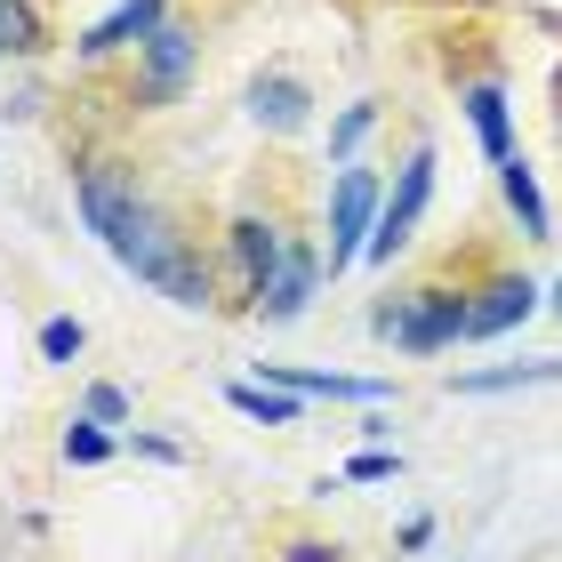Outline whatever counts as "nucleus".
I'll return each instance as SVG.
<instances>
[{
	"mask_svg": "<svg viewBox=\"0 0 562 562\" xmlns=\"http://www.w3.org/2000/svg\"><path fill=\"white\" fill-rule=\"evenodd\" d=\"M57 450H65V467H105V458H113V426H97V418H72Z\"/></svg>",
	"mask_w": 562,
	"mask_h": 562,
	"instance_id": "nucleus-19",
	"label": "nucleus"
},
{
	"mask_svg": "<svg viewBox=\"0 0 562 562\" xmlns=\"http://www.w3.org/2000/svg\"><path fill=\"white\" fill-rule=\"evenodd\" d=\"M378 121H386V113H378V97H353V105L338 113V121H329V161H353V153H362L370 145V130H378Z\"/></svg>",
	"mask_w": 562,
	"mask_h": 562,
	"instance_id": "nucleus-17",
	"label": "nucleus"
},
{
	"mask_svg": "<svg viewBox=\"0 0 562 562\" xmlns=\"http://www.w3.org/2000/svg\"><path fill=\"white\" fill-rule=\"evenodd\" d=\"M370 329H378V338H394L402 353H442V346L467 338V290H450V281H418L411 297L378 305Z\"/></svg>",
	"mask_w": 562,
	"mask_h": 562,
	"instance_id": "nucleus-2",
	"label": "nucleus"
},
{
	"mask_svg": "<svg viewBox=\"0 0 562 562\" xmlns=\"http://www.w3.org/2000/svg\"><path fill=\"white\" fill-rule=\"evenodd\" d=\"M394 547H402V554H426V547H434V515H411V522L394 530Z\"/></svg>",
	"mask_w": 562,
	"mask_h": 562,
	"instance_id": "nucleus-23",
	"label": "nucleus"
},
{
	"mask_svg": "<svg viewBox=\"0 0 562 562\" xmlns=\"http://www.w3.org/2000/svg\"><path fill=\"white\" fill-rule=\"evenodd\" d=\"M249 121H258L266 137L314 130V89H305L297 72H258V81H249Z\"/></svg>",
	"mask_w": 562,
	"mask_h": 562,
	"instance_id": "nucleus-9",
	"label": "nucleus"
},
{
	"mask_svg": "<svg viewBox=\"0 0 562 562\" xmlns=\"http://www.w3.org/2000/svg\"><path fill=\"white\" fill-rule=\"evenodd\" d=\"M539 281L530 273H491L482 290H467V346H491V338H506V329H522L530 314H539Z\"/></svg>",
	"mask_w": 562,
	"mask_h": 562,
	"instance_id": "nucleus-6",
	"label": "nucleus"
},
{
	"mask_svg": "<svg viewBox=\"0 0 562 562\" xmlns=\"http://www.w3.org/2000/svg\"><path fill=\"white\" fill-rule=\"evenodd\" d=\"M33 346H41L48 370H72V362H81V346H89V322H81V314H48Z\"/></svg>",
	"mask_w": 562,
	"mask_h": 562,
	"instance_id": "nucleus-18",
	"label": "nucleus"
},
{
	"mask_svg": "<svg viewBox=\"0 0 562 562\" xmlns=\"http://www.w3.org/2000/svg\"><path fill=\"white\" fill-rule=\"evenodd\" d=\"M458 105H467V130L482 145V161H506V153H515V105H506L498 81H467V89H458Z\"/></svg>",
	"mask_w": 562,
	"mask_h": 562,
	"instance_id": "nucleus-12",
	"label": "nucleus"
},
{
	"mask_svg": "<svg viewBox=\"0 0 562 562\" xmlns=\"http://www.w3.org/2000/svg\"><path fill=\"white\" fill-rule=\"evenodd\" d=\"M491 169H498V193H506V210H515L522 241H554V210L539 193V169H530L522 153H506V161H491Z\"/></svg>",
	"mask_w": 562,
	"mask_h": 562,
	"instance_id": "nucleus-13",
	"label": "nucleus"
},
{
	"mask_svg": "<svg viewBox=\"0 0 562 562\" xmlns=\"http://www.w3.org/2000/svg\"><path fill=\"white\" fill-rule=\"evenodd\" d=\"M137 450H145V458H161V467H177V458H186V450L169 442V434H137Z\"/></svg>",
	"mask_w": 562,
	"mask_h": 562,
	"instance_id": "nucleus-24",
	"label": "nucleus"
},
{
	"mask_svg": "<svg viewBox=\"0 0 562 562\" xmlns=\"http://www.w3.org/2000/svg\"><path fill=\"white\" fill-rule=\"evenodd\" d=\"M322 249L314 241H290L281 249V266H273V281L249 305H258V322H273V329H290V322H305V305H314V290H322Z\"/></svg>",
	"mask_w": 562,
	"mask_h": 562,
	"instance_id": "nucleus-7",
	"label": "nucleus"
},
{
	"mask_svg": "<svg viewBox=\"0 0 562 562\" xmlns=\"http://www.w3.org/2000/svg\"><path fill=\"white\" fill-rule=\"evenodd\" d=\"M225 402H234L249 426H305V394L266 386V378H234V386H225Z\"/></svg>",
	"mask_w": 562,
	"mask_h": 562,
	"instance_id": "nucleus-14",
	"label": "nucleus"
},
{
	"mask_svg": "<svg viewBox=\"0 0 562 562\" xmlns=\"http://www.w3.org/2000/svg\"><path fill=\"white\" fill-rule=\"evenodd\" d=\"M281 562H346L329 539H281Z\"/></svg>",
	"mask_w": 562,
	"mask_h": 562,
	"instance_id": "nucleus-22",
	"label": "nucleus"
},
{
	"mask_svg": "<svg viewBox=\"0 0 562 562\" xmlns=\"http://www.w3.org/2000/svg\"><path fill=\"white\" fill-rule=\"evenodd\" d=\"M72 210H81V225L105 241V258L121 273H137L145 290H161L169 305H186V314H210L217 305V273H210V258H201V241L137 186V169L89 161L81 177H72Z\"/></svg>",
	"mask_w": 562,
	"mask_h": 562,
	"instance_id": "nucleus-1",
	"label": "nucleus"
},
{
	"mask_svg": "<svg viewBox=\"0 0 562 562\" xmlns=\"http://www.w3.org/2000/svg\"><path fill=\"white\" fill-rule=\"evenodd\" d=\"M547 378H562V353H554V362H506V370H467V378H458V394H515V386H547Z\"/></svg>",
	"mask_w": 562,
	"mask_h": 562,
	"instance_id": "nucleus-16",
	"label": "nucleus"
},
{
	"mask_svg": "<svg viewBox=\"0 0 562 562\" xmlns=\"http://www.w3.org/2000/svg\"><path fill=\"white\" fill-rule=\"evenodd\" d=\"M161 24H169V0H121L113 16H97L89 33L72 41V57H81V65H105V57H121V48H145Z\"/></svg>",
	"mask_w": 562,
	"mask_h": 562,
	"instance_id": "nucleus-8",
	"label": "nucleus"
},
{
	"mask_svg": "<svg viewBox=\"0 0 562 562\" xmlns=\"http://www.w3.org/2000/svg\"><path fill=\"white\" fill-rule=\"evenodd\" d=\"M225 249H234V266H241V290L258 297L273 281V266H281V249H290V234H281L273 217H234L225 225Z\"/></svg>",
	"mask_w": 562,
	"mask_h": 562,
	"instance_id": "nucleus-11",
	"label": "nucleus"
},
{
	"mask_svg": "<svg viewBox=\"0 0 562 562\" xmlns=\"http://www.w3.org/2000/svg\"><path fill=\"white\" fill-rule=\"evenodd\" d=\"M48 48V16L33 0H0V57H41Z\"/></svg>",
	"mask_w": 562,
	"mask_h": 562,
	"instance_id": "nucleus-15",
	"label": "nucleus"
},
{
	"mask_svg": "<svg viewBox=\"0 0 562 562\" xmlns=\"http://www.w3.org/2000/svg\"><path fill=\"white\" fill-rule=\"evenodd\" d=\"M547 297H554V314H562V281H554V290H547Z\"/></svg>",
	"mask_w": 562,
	"mask_h": 562,
	"instance_id": "nucleus-25",
	"label": "nucleus"
},
{
	"mask_svg": "<svg viewBox=\"0 0 562 562\" xmlns=\"http://www.w3.org/2000/svg\"><path fill=\"white\" fill-rule=\"evenodd\" d=\"M130 411H137L130 386H89L81 394V418H97V426H130Z\"/></svg>",
	"mask_w": 562,
	"mask_h": 562,
	"instance_id": "nucleus-20",
	"label": "nucleus"
},
{
	"mask_svg": "<svg viewBox=\"0 0 562 562\" xmlns=\"http://www.w3.org/2000/svg\"><path fill=\"white\" fill-rule=\"evenodd\" d=\"M266 386H290L305 402H394L386 378H346V370H290V362H258Z\"/></svg>",
	"mask_w": 562,
	"mask_h": 562,
	"instance_id": "nucleus-10",
	"label": "nucleus"
},
{
	"mask_svg": "<svg viewBox=\"0 0 562 562\" xmlns=\"http://www.w3.org/2000/svg\"><path fill=\"white\" fill-rule=\"evenodd\" d=\"M378 210H386V186H378V169L346 161L338 186H329V249H322V273L338 281L346 266H362V249L378 234Z\"/></svg>",
	"mask_w": 562,
	"mask_h": 562,
	"instance_id": "nucleus-3",
	"label": "nucleus"
},
{
	"mask_svg": "<svg viewBox=\"0 0 562 562\" xmlns=\"http://www.w3.org/2000/svg\"><path fill=\"white\" fill-rule=\"evenodd\" d=\"M426 201H434V145H411V153H402V169H394V186H386L378 234H370V249H362L370 266H394L402 249L418 241V225H426Z\"/></svg>",
	"mask_w": 562,
	"mask_h": 562,
	"instance_id": "nucleus-4",
	"label": "nucleus"
},
{
	"mask_svg": "<svg viewBox=\"0 0 562 562\" xmlns=\"http://www.w3.org/2000/svg\"><path fill=\"white\" fill-rule=\"evenodd\" d=\"M394 474H402L394 450H353V458H346V482H394Z\"/></svg>",
	"mask_w": 562,
	"mask_h": 562,
	"instance_id": "nucleus-21",
	"label": "nucleus"
},
{
	"mask_svg": "<svg viewBox=\"0 0 562 562\" xmlns=\"http://www.w3.org/2000/svg\"><path fill=\"white\" fill-rule=\"evenodd\" d=\"M201 72V41L186 33V24H161L145 48H137V81H130V97L145 113H161V105H177L186 97V81Z\"/></svg>",
	"mask_w": 562,
	"mask_h": 562,
	"instance_id": "nucleus-5",
	"label": "nucleus"
}]
</instances>
